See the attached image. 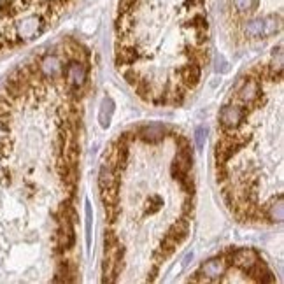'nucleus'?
<instances>
[{"label": "nucleus", "mask_w": 284, "mask_h": 284, "mask_svg": "<svg viewBox=\"0 0 284 284\" xmlns=\"http://www.w3.org/2000/svg\"><path fill=\"white\" fill-rule=\"evenodd\" d=\"M139 53L135 48H118L116 51V63L123 67V65H130L135 60H139Z\"/></svg>", "instance_id": "dca6fc26"}, {"label": "nucleus", "mask_w": 284, "mask_h": 284, "mask_svg": "<svg viewBox=\"0 0 284 284\" xmlns=\"http://www.w3.org/2000/svg\"><path fill=\"white\" fill-rule=\"evenodd\" d=\"M267 216H268V220L274 221V223H281V221L284 220V202H282V197H279L277 200H275L270 207H268Z\"/></svg>", "instance_id": "a211bd4d"}, {"label": "nucleus", "mask_w": 284, "mask_h": 284, "mask_svg": "<svg viewBox=\"0 0 284 284\" xmlns=\"http://www.w3.org/2000/svg\"><path fill=\"white\" fill-rule=\"evenodd\" d=\"M175 247H178V244H175L174 240L168 239V237H165L163 242H162V247H160V251H162V255H163V260H165V258H168V256L174 255Z\"/></svg>", "instance_id": "412c9836"}, {"label": "nucleus", "mask_w": 284, "mask_h": 284, "mask_svg": "<svg viewBox=\"0 0 284 284\" xmlns=\"http://www.w3.org/2000/svg\"><path fill=\"white\" fill-rule=\"evenodd\" d=\"M120 200V191H118V184L116 186H111L102 190V202L103 205H113V203H118Z\"/></svg>", "instance_id": "6ab92c4d"}, {"label": "nucleus", "mask_w": 284, "mask_h": 284, "mask_svg": "<svg viewBox=\"0 0 284 284\" xmlns=\"http://www.w3.org/2000/svg\"><path fill=\"white\" fill-rule=\"evenodd\" d=\"M39 72L46 79H56L63 74V65L56 55H46L39 61Z\"/></svg>", "instance_id": "0eeeda50"}, {"label": "nucleus", "mask_w": 284, "mask_h": 284, "mask_svg": "<svg viewBox=\"0 0 284 284\" xmlns=\"http://www.w3.org/2000/svg\"><path fill=\"white\" fill-rule=\"evenodd\" d=\"M48 23L41 14H28V16L21 18L18 23H14V30H16V37L21 41H30L37 37L44 30Z\"/></svg>", "instance_id": "f257e3e1"}, {"label": "nucleus", "mask_w": 284, "mask_h": 284, "mask_svg": "<svg viewBox=\"0 0 284 284\" xmlns=\"http://www.w3.org/2000/svg\"><path fill=\"white\" fill-rule=\"evenodd\" d=\"M207 140V128L205 126H197L195 128V144H197L198 149H203Z\"/></svg>", "instance_id": "4be33fe9"}, {"label": "nucleus", "mask_w": 284, "mask_h": 284, "mask_svg": "<svg viewBox=\"0 0 284 284\" xmlns=\"http://www.w3.org/2000/svg\"><path fill=\"white\" fill-rule=\"evenodd\" d=\"M242 144H244V139L240 140L239 135H233V132L232 133L225 132V137L216 144V163L218 165L226 163L239 151V148Z\"/></svg>", "instance_id": "f03ea898"}, {"label": "nucleus", "mask_w": 284, "mask_h": 284, "mask_svg": "<svg viewBox=\"0 0 284 284\" xmlns=\"http://www.w3.org/2000/svg\"><path fill=\"white\" fill-rule=\"evenodd\" d=\"M191 165H193V158H191L190 148H181L178 155H175L174 162H172V168H170L172 175H174V178L179 181L183 175L190 174Z\"/></svg>", "instance_id": "423d86ee"}, {"label": "nucleus", "mask_w": 284, "mask_h": 284, "mask_svg": "<svg viewBox=\"0 0 284 284\" xmlns=\"http://www.w3.org/2000/svg\"><path fill=\"white\" fill-rule=\"evenodd\" d=\"M232 4L239 13H251L258 6V0H232Z\"/></svg>", "instance_id": "aec40b11"}, {"label": "nucleus", "mask_w": 284, "mask_h": 284, "mask_svg": "<svg viewBox=\"0 0 284 284\" xmlns=\"http://www.w3.org/2000/svg\"><path fill=\"white\" fill-rule=\"evenodd\" d=\"M114 244H118V239L114 235V232H105V239H103V245L107 247H113Z\"/></svg>", "instance_id": "a878e982"}, {"label": "nucleus", "mask_w": 284, "mask_h": 284, "mask_svg": "<svg viewBox=\"0 0 284 284\" xmlns=\"http://www.w3.org/2000/svg\"><path fill=\"white\" fill-rule=\"evenodd\" d=\"M244 120V109L239 105H225L220 111V123L225 132H235Z\"/></svg>", "instance_id": "7ed1b4c3"}, {"label": "nucleus", "mask_w": 284, "mask_h": 284, "mask_svg": "<svg viewBox=\"0 0 284 284\" xmlns=\"http://www.w3.org/2000/svg\"><path fill=\"white\" fill-rule=\"evenodd\" d=\"M188 233H190V225H188V220H179V221H175V223L170 226L167 237L170 240H174V242L179 245L183 240H186Z\"/></svg>", "instance_id": "ddd939ff"}, {"label": "nucleus", "mask_w": 284, "mask_h": 284, "mask_svg": "<svg viewBox=\"0 0 284 284\" xmlns=\"http://www.w3.org/2000/svg\"><path fill=\"white\" fill-rule=\"evenodd\" d=\"M118 214H120V207H118V203L105 205V216H107V220H109V223H114V221H116Z\"/></svg>", "instance_id": "b1692460"}, {"label": "nucleus", "mask_w": 284, "mask_h": 284, "mask_svg": "<svg viewBox=\"0 0 284 284\" xmlns=\"http://www.w3.org/2000/svg\"><path fill=\"white\" fill-rule=\"evenodd\" d=\"M7 137V128H6V121L0 120V146L4 144V140H6Z\"/></svg>", "instance_id": "c85d7f7f"}, {"label": "nucleus", "mask_w": 284, "mask_h": 284, "mask_svg": "<svg viewBox=\"0 0 284 284\" xmlns=\"http://www.w3.org/2000/svg\"><path fill=\"white\" fill-rule=\"evenodd\" d=\"M114 114V102L111 97H105L100 102V111H98V123H100L102 128H107L111 125Z\"/></svg>", "instance_id": "2eb2a0df"}, {"label": "nucleus", "mask_w": 284, "mask_h": 284, "mask_svg": "<svg viewBox=\"0 0 284 284\" xmlns=\"http://www.w3.org/2000/svg\"><path fill=\"white\" fill-rule=\"evenodd\" d=\"M226 262L223 258H212L209 260V262H205L200 267V270H198L197 275H202V277L195 279L197 282H210V281H216V279H220L221 275L226 272Z\"/></svg>", "instance_id": "20e7f679"}, {"label": "nucleus", "mask_w": 284, "mask_h": 284, "mask_svg": "<svg viewBox=\"0 0 284 284\" xmlns=\"http://www.w3.org/2000/svg\"><path fill=\"white\" fill-rule=\"evenodd\" d=\"M216 175H218V181H225V179L228 178V172H226L225 163H221L216 167Z\"/></svg>", "instance_id": "cd10ccee"}, {"label": "nucleus", "mask_w": 284, "mask_h": 284, "mask_svg": "<svg viewBox=\"0 0 284 284\" xmlns=\"http://www.w3.org/2000/svg\"><path fill=\"white\" fill-rule=\"evenodd\" d=\"M165 132H167L165 125H162V123H153V125H148V126H144V128H140L139 135H140V139L144 142H148V144H158V142L163 140Z\"/></svg>", "instance_id": "9d476101"}, {"label": "nucleus", "mask_w": 284, "mask_h": 284, "mask_svg": "<svg viewBox=\"0 0 284 284\" xmlns=\"http://www.w3.org/2000/svg\"><path fill=\"white\" fill-rule=\"evenodd\" d=\"M247 272H251L253 281L255 282H275V277L272 275V272L268 270L267 265L263 262H258V260H256V263L253 265Z\"/></svg>", "instance_id": "4468645a"}, {"label": "nucleus", "mask_w": 284, "mask_h": 284, "mask_svg": "<svg viewBox=\"0 0 284 284\" xmlns=\"http://www.w3.org/2000/svg\"><path fill=\"white\" fill-rule=\"evenodd\" d=\"M63 74H65L67 83L70 84L72 88L79 90V88L84 86V83H86L88 68H86V65H84L83 61L70 60V63L67 65V68H63Z\"/></svg>", "instance_id": "39448f33"}, {"label": "nucleus", "mask_w": 284, "mask_h": 284, "mask_svg": "<svg viewBox=\"0 0 284 284\" xmlns=\"http://www.w3.org/2000/svg\"><path fill=\"white\" fill-rule=\"evenodd\" d=\"M214 68H216V72H221V74L228 70V63H226V60L223 56H216V67Z\"/></svg>", "instance_id": "bb28decb"}, {"label": "nucleus", "mask_w": 284, "mask_h": 284, "mask_svg": "<svg viewBox=\"0 0 284 284\" xmlns=\"http://www.w3.org/2000/svg\"><path fill=\"white\" fill-rule=\"evenodd\" d=\"M191 258H193V255H188L186 258H184V262H183V265H184V267H186V265L190 263V260H191Z\"/></svg>", "instance_id": "c756f323"}, {"label": "nucleus", "mask_w": 284, "mask_h": 284, "mask_svg": "<svg viewBox=\"0 0 284 284\" xmlns=\"http://www.w3.org/2000/svg\"><path fill=\"white\" fill-rule=\"evenodd\" d=\"M200 76H202V70H200V65L197 63H188L184 65L181 68V78H183V84L186 90H193L195 86L200 81Z\"/></svg>", "instance_id": "f8f14e48"}, {"label": "nucleus", "mask_w": 284, "mask_h": 284, "mask_svg": "<svg viewBox=\"0 0 284 284\" xmlns=\"http://www.w3.org/2000/svg\"><path fill=\"white\" fill-rule=\"evenodd\" d=\"M123 76H125L126 83L132 84V86H135V84L140 81V74H139V70H135V68H128V70L123 72Z\"/></svg>", "instance_id": "5701e85b"}, {"label": "nucleus", "mask_w": 284, "mask_h": 284, "mask_svg": "<svg viewBox=\"0 0 284 284\" xmlns=\"http://www.w3.org/2000/svg\"><path fill=\"white\" fill-rule=\"evenodd\" d=\"M70 220L67 216L60 218V228H58V242L61 249H70L76 242V235H74V226H72Z\"/></svg>", "instance_id": "6e6552de"}, {"label": "nucleus", "mask_w": 284, "mask_h": 284, "mask_svg": "<svg viewBox=\"0 0 284 284\" xmlns=\"http://www.w3.org/2000/svg\"><path fill=\"white\" fill-rule=\"evenodd\" d=\"M256 260L258 258H256V253L253 249H237L232 255V263L245 272L256 263Z\"/></svg>", "instance_id": "9b49d317"}, {"label": "nucleus", "mask_w": 284, "mask_h": 284, "mask_svg": "<svg viewBox=\"0 0 284 284\" xmlns=\"http://www.w3.org/2000/svg\"><path fill=\"white\" fill-rule=\"evenodd\" d=\"M237 95H239V100L242 102L244 105H251V103L258 100V97H260V83L253 78L245 79Z\"/></svg>", "instance_id": "1a4fd4ad"}, {"label": "nucleus", "mask_w": 284, "mask_h": 284, "mask_svg": "<svg viewBox=\"0 0 284 284\" xmlns=\"http://www.w3.org/2000/svg\"><path fill=\"white\" fill-rule=\"evenodd\" d=\"M86 242L91 244V205L86 202Z\"/></svg>", "instance_id": "393cba45"}, {"label": "nucleus", "mask_w": 284, "mask_h": 284, "mask_svg": "<svg viewBox=\"0 0 284 284\" xmlns=\"http://www.w3.org/2000/svg\"><path fill=\"white\" fill-rule=\"evenodd\" d=\"M116 184H118L116 172L102 165L100 174H98V186H100V190H105V188H111V186H116Z\"/></svg>", "instance_id": "f3484780"}]
</instances>
